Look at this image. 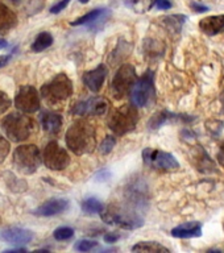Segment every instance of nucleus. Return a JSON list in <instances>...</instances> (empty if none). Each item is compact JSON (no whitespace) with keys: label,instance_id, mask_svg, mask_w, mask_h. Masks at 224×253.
Listing matches in <instances>:
<instances>
[{"label":"nucleus","instance_id":"obj_9","mask_svg":"<svg viewBox=\"0 0 224 253\" xmlns=\"http://www.w3.org/2000/svg\"><path fill=\"white\" fill-rule=\"evenodd\" d=\"M43 162L47 169L61 171L66 169L70 164V157L62 146L59 145L57 141H50L45 146L43 153Z\"/></svg>","mask_w":224,"mask_h":253},{"label":"nucleus","instance_id":"obj_7","mask_svg":"<svg viewBox=\"0 0 224 253\" xmlns=\"http://www.w3.org/2000/svg\"><path fill=\"white\" fill-rule=\"evenodd\" d=\"M142 160H144V164L152 169L164 170V171H174L179 169V164L173 154L164 152V150L146 148L142 152Z\"/></svg>","mask_w":224,"mask_h":253},{"label":"nucleus","instance_id":"obj_16","mask_svg":"<svg viewBox=\"0 0 224 253\" xmlns=\"http://www.w3.org/2000/svg\"><path fill=\"white\" fill-rule=\"evenodd\" d=\"M199 29L205 35L215 36L224 32V15L207 16L199 21Z\"/></svg>","mask_w":224,"mask_h":253},{"label":"nucleus","instance_id":"obj_20","mask_svg":"<svg viewBox=\"0 0 224 253\" xmlns=\"http://www.w3.org/2000/svg\"><path fill=\"white\" fill-rule=\"evenodd\" d=\"M110 15V11L108 9H103V8H98V9H92L86 15L81 16L77 20H74L71 25L73 27H78V25H86V24H92L98 20L103 19V17H107Z\"/></svg>","mask_w":224,"mask_h":253},{"label":"nucleus","instance_id":"obj_23","mask_svg":"<svg viewBox=\"0 0 224 253\" xmlns=\"http://www.w3.org/2000/svg\"><path fill=\"white\" fill-rule=\"evenodd\" d=\"M51 43H53V36L49 32H41L32 43V50L35 53H40L51 46Z\"/></svg>","mask_w":224,"mask_h":253},{"label":"nucleus","instance_id":"obj_27","mask_svg":"<svg viewBox=\"0 0 224 253\" xmlns=\"http://www.w3.org/2000/svg\"><path fill=\"white\" fill-rule=\"evenodd\" d=\"M74 235V231L70 227H59L53 232V236H54L55 240L63 241V240H69L71 239Z\"/></svg>","mask_w":224,"mask_h":253},{"label":"nucleus","instance_id":"obj_12","mask_svg":"<svg viewBox=\"0 0 224 253\" xmlns=\"http://www.w3.org/2000/svg\"><path fill=\"white\" fill-rule=\"evenodd\" d=\"M110 103L104 98L100 96H94V98H89L86 100H81L74 107L71 108V114L78 115V116H86V115H104L108 110Z\"/></svg>","mask_w":224,"mask_h":253},{"label":"nucleus","instance_id":"obj_35","mask_svg":"<svg viewBox=\"0 0 224 253\" xmlns=\"http://www.w3.org/2000/svg\"><path fill=\"white\" fill-rule=\"evenodd\" d=\"M119 239H120V235L116 232H110L104 236V241H106V243H115V241H118Z\"/></svg>","mask_w":224,"mask_h":253},{"label":"nucleus","instance_id":"obj_15","mask_svg":"<svg viewBox=\"0 0 224 253\" xmlns=\"http://www.w3.org/2000/svg\"><path fill=\"white\" fill-rule=\"evenodd\" d=\"M69 209V201L63 198H53L35 210L37 216H53L63 212L65 210Z\"/></svg>","mask_w":224,"mask_h":253},{"label":"nucleus","instance_id":"obj_6","mask_svg":"<svg viewBox=\"0 0 224 253\" xmlns=\"http://www.w3.org/2000/svg\"><path fill=\"white\" fill-rule=\"evenodd\" d=\"M41 95L49 103L62 102L73 95V83L66 74L61 73L41 87Z\"/></svg>","mask_w":224,"mask_h":253},{"label":"nucleus","instance_id":"obj_19","mask_svg":"<svg viewBox=\"0 0 224 253\" xmlns=\"http://www.w3.org/2000/svg\"><path fill=\"white\" fill-rule=\"evenodd\" d=\"M17 24V17L5 4L0 3V35L8 33Z\"/></svg>","mask_w":224,"mask_h":253},{"label":"nucleus","instance_id":"obj_42","mask_svg":"<svg viewBox=\"0 0 224 253\" xmlns=\"http://www.w3.org/2000/svg\"><path fill=\"white\" fill-rule=\"evenodd\" d=\"M11 1H19V0H11Z\"/></svg>","mask_w":224,"mask_h":253},{"label":"nucleus","instance_id":"obj_5","mask_svg":"<svg viewBox=\"0 0 224 253\" xmlns=\"http://www.w3.org/2000/svg\"><path fill=\"white\" fill-rule=\"evenodd\" d=\"M156 88H154L153 71L148 70L145 74L137 78L131 90V100L134 107H148L154 102Z\"/></svg>","mask_w":224,"mask_h":253},{"label":"nucleus","instance_id":"obj_32","mask_svg":"<svg viewBox=\"0 0 224 253\" xmlns=\"http://www.w3.org/2000/svg\"><path fill=\"white\" fill-rule=\"evenodd\" d=\"M69 3H70V0H59L58 3H55L53 7L50 8V13H59L61 11H63L65 8L69 5Z\"/></svg>","mask_w":224,"mask_h":253},{"label":"nucleus","instance_id":"obj_34","mask_svg":"<svg viewBox=\"0 0 224 253\" xmlns=\"http://www.w3.org/2000/svg\"><path fill=\"white\" fill-rule=\"evenodd\" d=\"M154 5L158 9H162V11H166V9H170V8L173 7V4H172L170 0H156Z\"/></svg>","mask_w":224,"mask_h":253},{"label":"nucleus","instance_id":"obj_10","mask_svg":"<svg viewBox=\"0 0 224 253\" xmlns=\"http://www.w3.org/2000/svg\"><path fill=\"white\" fill-rule=\"evenodd\" d=\"M102 219L110 224H118L123 228L134 229L142 225V219L134 212H128L124 210H108L100 212Z\"/></svg>","mask_w":224,"mask_h":253},{"label":"nucleus","instance_id":"obj_37","mask_svg":"<svg viewBox=\"0 0 224 253\" xmlns=\"http://www.w3.org/2000/svg\"><path fill=\"white\" fill-rule=\"evenodd\" d=\"M7 46H8L7 41H5V40H3V39H0V50H1V49H4V47H7Z\"/></svg>","mask_w":224,"mask_h":253},{"label":"nucleus","instance_id":"obj_39","mask_svg":"<svg viewBox=\"0 0 224 253\" xmlns=\"http://www.w3.org/2000/svg\"><path fill=\"white\" fill-rule=\"evenodd\" d=\"M219 100H221L222 103V111H223V114H224V91L221 94V96H219Z\"/></svg>","mask_w":224,"mask_h":253},{"label":"nucleus","instance_id":"obj_33","mask_svg":"<svg viewBox=\"0 0 224 253\" xmlns=\"http://www.w3.org/2000/svg\"><path fill=\"white\" fill-rule=\"evenodd\" d=\"M190 8H191L194 12H198V13H203V12L209 11V7H207V5L198 3V1H191V3H190Z\"/></svg>","mask_w":224,"mask_h":253},{"label":"nucleus","instance_id":"obj_38","mask_svg":"<svg viewBox=\"0 0 224 253\" xmlns=\"http://www.w3.org/2000/svg\"><path fill=\"white\" fill-rule=\"evenodd\" d=\"M27 249L25 248H17V249H8L5 252H25Z\"/></svg>","mask_w":224,"mask_h":253},{"label":"nucleus","instance_id":"obj_31","mask_svg":"<svg viewBox=\"0 0 224 253\" xmlns=\"http://www.w3.org/2000/svg\"><path fill=\"white\" fill-rule=\"evenodd\" d=\"M12 102L11 99L8 98V95L4 92V91L0 90V115L4 114L5 111L11 107Z\"/></svg>","mask_w":224,"mask_h":253},{"label":"nucleus","instance_id":"obj_28","mask_svg":"<svg viewBox=\"0 0 224 253\" xmlns=\"http://www.w3.org/2000/svg\"><path fill=\"white\" fill-rule=\"evenodd\" d=\"M115 145H116V138L114 136H107L99 146V150H100V153L106 156V154H110L112 152Z\"/></svg>","mask_w":224,"mask_h":253},{"label":"nucleus","instance_id":"obj_21","mask_svg":"<svg viewBox=\"0 0 224 253\" xmlns=\"http://www.w3.org/2000/svg\"><path fill=\"white\" fill-rule=\"evenodd\" d=\"M160 20H161V24L168 31L173 32V33H178V32H181L182 27L186 23L187 17L185 15H170L164 16Z\"/></svg>","mask_w":224,"mask_h":253},{"label":"nucleus","instance_id":"obj_29","mask_svg":"<svg viewBox=\"0 0 224 253\" xmlns=\"http://www.w3.org/2000/svg\"><path fill=\"white\" fill-rule=\"evenodd\" d=\"M96 245L98 243L95 240H79L74 245V248L75 251H79V252H89V251H92Z\"/></svg>","mask_w":224,"mask_h":253},{"label":"nucleus","instance_id":"obj_3","mask_svg":"<svg viewBox=\"0 0 224 253\" xmlns=\"http://www.w3.org/2000/svg\"><path fill=\"white\" fill-rule=\"evenodd\" d=\"M12 164L15 169L21 174H33L37 171L40 165L43 164V157L39 148L36 145H21L16 148Z\"/></svg>","mask_w":224,"mask_h":253},{"label":"nucleus","instance_id":"obj_8","mask_svg":"<svg viewBox=\"0 0 224 253\" xmlns=\"http://www.w3.org/2000/svg\"><path fill=\"white\" fill-rule=\"evenodd\" d=\"M136 81H137V75H136L134 67L130 63L123 65L112 81V94L115 98L120 99L130 94Z\"/></svg>","mask_w":224,"mask_h":253},{"label":"nucleus","instance_id":"obj_11","mask_svg":"<svg viewBox=\"0 0 224 253\" xmlns=\"http://www.w3.org/2000/svg\"><path fill=\"white\" fill-rule=\"evenodd\" d=\"M15 106L24 114H33L40 110V95L33 86H23L16 94Z\"/></svg>","mask_w":224,"mask_h":253},{"label":"nucleus","instance_id":"obj_13","mask_svg":"<svg viewBox=\"0 0 224 253\" xmlns=\"http://www.w3.org/2000/svg\"><path fill=\"white\" fill-rule=\"evenodd\" d=\"M107 74H108V69H107L106 65L102 63V65H99L94 70L86 71L83 74V83L92 92H99L100 88L103 87V84H104Z\"/></svg>","mask_w":224,"mask_h":253},{"label":"nucleus","instance_id":"obj_26","mask_svg":"<svg viewBox=\"0 0 224 253\" xmlns=\"http://www.w3.org/2000/svg\"><path fill=\"white\" fill-rule=\"evenodd\" d=\"M104 210V205L96 198H87L82 202V211L86 213H100Z\"/></svg>","mask_w":224,"mask_h":253},{"label":"nucleus","instance_id":"obj_41","mask_svg":"<svg viewBox=\"0 0 224 253\" xmlns=\"http://www.w3.org/2000/svg\"><path fill=\"white\" fill-rule=\"evenodd\" d=\"M79 1H81V3H82V4H86V3H89L90 0H79Z\"/></svg>","mask_w":224,"mask_h":253},{"label":"nucleus","instance_id":"obj_18","mask_svg":"<svg viewBox=\"0 0 224 253\" xmlns=\"http://www.w3.org/2000/svg\"><path fill=\"white\" fill-rule=\"evenodd\" d=\"M41 126L44 130H46L47 133H58L62 126V116L59 114H54V112H49L45 111L41 114Z\"/></svg>","mask_w":224,"mask_h":253},{"label":"nucleus","instance_id":"obj_30","mask_svg":"<svg viewBox=\"0 0 224 253\" xmlns=\"http://www.w3.org/2000/svg\"><path fill=\"white\" fill-rule=\"evenodd\" d=\"M9 150H11V145H9V142L4 136L0 134V164L7 158L8 153H9Z\"/></svg>","mask_w":224,"mask_h":253},{"label":"nucleus","instance_id":"obj_36","mask_svg":"<svg viewBox=\"0 0 224 253\" xmlns=\"http://www.w3.org/2000/svg\"><path fill=\"white\" fill-rule=\"evenodd\" d=\"M218 161L222 166H224V142L219 148V152H218Z\"/></svg>","mask_w":224,"mask_h":253},{"label":"nucleus","instance_id":"obj_17","mask_svg":"<svg viewBox=\"0 0 224 253\" xmlns=\"http://www.w3.org/2000/svg\"><path fill=\"white\" fill-rule=\"evenodd\" d=\"M172 236L177 239H193L202 236V225L198 221H187L172 229Z\"/></svg>","mask_w":224,"mask_h":253},{"label":"nucleus","instance_id":"obj_4","mask_svg":"<svg viewBox=\"0 0 224 253\" xmlns=\"http://www.w3.org/2000/svg\"><path fill=\"white\" fill-rule=\"evenodd\" d=\"M138 112L134 106H123L115 110L108 119V126L119 136L134 130L137 126Z\"/></svg>","mask_w":224,"mask_h":253},{"label":"nucleus","instance_id":"obj_14","mask_svg":"<svg viewBox=\"0 0 224 253\" xmlns=\"http://www.w3.org/2000/svg\"><path fill=\"white\" fill-rule=\"evenodd\" d=\"M1 239L13 245L28 244L33 239V232L29 229L19 228V227H9L1 231Z\"/></svg>","mask_w":224,"mask_h":253},{"label":"nucleus","instance_id":"obj_24","mask_svg":"<svg viewBox=\"0 0 224 253\" xmlns=\"http://www.w3.org/2000/svg\"><path fill=\"white\" fill-rule=\"evenodd\" d=\"M177 115L169 114L168 111H161V112H157L154 114L152 118H150L149 123H148V126L150 129H158L160 126H162L165 123H168L170 119L176 118Z\"/></svg>","mask_w":224,"mask_h":253},{"label":"nucleus","instance_id":"obj_25","mask_svg":"<svg viewBox=\"0 0 224 253\" xmlns=\"http://www.w3.org/2000/svg\"><path fill=\"white\" fill-rule=\"evenodd\" d=\"M126 3L136 13H145L153 7L156 0H127Z\"/></svg>","mask_w":224,"mask_h":253},{"label":"nucleus","instance_id":"obj_40","mask_svg":"<svg viewBox=\"0 0 224 253\" xmlns=\"http://www.w3.org/2000/svg\"><path fill=\"white\" fill-rule=\"evenodd\" d=\"M5 65V59L3 57H0V67H3Z\"/></svg>","mask_w":224,"mask_h":253},{"label":"nucleus","instance_id":"obj_1","mask_svg":"<svg viewBox=\"0 0 224 253\" xmlns=\"http://www.w3.org/2000/svg\"><path fill=\"white\" fill-rule=\"evenodd\" d=\"M66 145L73 153L83 156L91 153L96 146L94 126L86 120H77L66 132Z\"/></svg>","mask_w":224,"mask_h":253},{"label":"nucleus","instance_id":"obj_22","mask_svg":"<svg viewBox=\"0 0 224 253\" xmlns=\"http://www.w3.org/2000/svg\"><path fill=\"white\" fill-rule=\"evenodd\" d=\"M134 252H170L169 249L156 241H141L132 247Z\"/></svg>","mask_w":224,"mask_h":253},{"label":"nucleus","instance_id":"obj_2","mask_svg":"<svg viewBox=\"0 0 224 253\" xmlns=\"http://www.w3.org/2000/svg\"><path fill=\"white\" fill-rule=\"evenodd\" d=\"M1 129L9 140L20 142L31 137V134L35 130V122L29 116L12 112L3 119Z\"/></svg>","mask_w":224,"mask_h":253}]
</instances>
